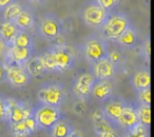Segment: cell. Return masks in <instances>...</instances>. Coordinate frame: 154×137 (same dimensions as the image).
I'll return each mask as SVG.
<instances>
[{
  "instance_id": "33",
  "label": "cell",
  "mask_w": 154,
  "mask_h": 137,
  "mask_svg": "<svg viewBox=\"0 0 154 137\" xmlns=\"http://www.w3.org/2000/svg\"><path fill=\"white\" fill-rule=\"evenodd\" d=\"M106 118L105 114L103 112V109H98L92 114V120H93V123L96 124L98 122H100L101 120H103Z\"/></svg>"
},
{
  "instance_id": "25",
  "label": "cell",
  "mask_w": 154,
  "mask_h": 137,
  "mask_svg": "<svg viewBox=\"0 0 154 137\" xmlns=\"http://www.w3.org/2000/svg\"><path fill=\"white\" fill-rule=\"evenodd\" d=\"M11 44L17 45V47H34V42H33V38L30 34L28 33V31H22L20 30L17 33V35L14 38L13 42Z\"/></svg>"
},
{
  "instance_id": "24",
  "label": "cell",
  "mask_w": 154,
  "mask_h": 137,
  "mask_svg": "<svg viewBox=\"0 0 154 137\" xmlns=\"http://www.w3.org/2000/svg\"><path fill=\"white\" fill-rule=\"evenodd\" d=\"M23 9L21 5V3L14 0L13 2H11L10 5H8L5 8L3 11V20L5 21H14L16 19V17L18 16V14L21 12V10Z\"/></svg>"
},
{
  "instance_id": "5",
  "label": "cell",
  "mask_w": 154,
  "mask_h": 137,
  "mask_svg": "<svg viewBox=\"0 0 154 137\" xmlns=\"http://www.w3.org/2000/svg\"><path fill=\"white\" fill-rule=\"evenodd\" d=\"M109 11L103 9L96 0L86 3L82 11V17L85 23L91 28H100L106 21Z\"/></svg>"
},
{
  "instance_id": "4",
  "label": "cell",
  "mask_w": 154,
  "mask_h": 137,
  "mask_svg": "<svg viewBox=\"0 0 154 137\" xmlns=\"http://www.w3.org/2000/svg\"><path fill=\"white\" fill-rule=\"evenodd\" d=\"M38 34L45 40L54 41L63 32L62 21L54 14H48L40 18L38 22Z\"/></svg>"
},
{
  "instance_id": "22",
  "label": "cell",
  "mask_w": 154,
  "mask_h": 137,
  "mask_svg": "<svg viewBox=\"0 0 154 137\" xmlns=\"http://www.w3.org/2000/svg\"><path fill=\"white\" fill-rule=\"evenodd\" d=\"M26 68L31 77H39V76H42L43 74L47 73V70H45L39 55L32 56L30 60L26 63Z\"/></svg>"
},
{
  "instance_id": "10",
  "label": "cell",
  "mask_w": 154,
  "mask_h": 137,
  "mask_svg": "<svg viewBox=\"0 0 154 137\" xmlns=\"http://www.w3.org/2000/svg\"><path fill=\"white\" fill-rule=\"evenodd\" d=\"M54 53L57 72H66L70 70L74 64L75 56L70 47L59 44L55 47H51Z\"/></svg>"
},
{
  "instance_id": "30",
  "label": "cell",
  "mask_w": 154,
  "mask_h": 137,
  "mask_svg": "<svg viewBox=\"0 0 154 137\" xmlns=\"http://www.w3.org/2000/svg\"><path fill=\"white\" fill-rule=\"evenodd\" d=\"M7 114H8V103L7 98L0 95V121L7 119Z\"/></svg>"
},
{
  "instance_id": "18",
  "label": "cell",
  "mask_w": 154,
  "mask_h": 137,
  "mask_svg": "<svg viewBox=\"0 0 154 137\" xmlns=\"http://www.w3.org/2000/svg\"><path fill=\"white\" fill-rule=\"evenodd\" d=\"M14 22L19 28V30L29 31L35 26L36 20H35L34 13L29 8H23L21 12L18 14L16 19L14 20Z\"/></svg>"
},
{
  "instance_id": "9",
  "label": "cell",
  "mask_w": 154,
  "mask_h": 137,
  "mask_svg": "<svg viewBox=\"0 0 154 137\" xmlns=\"http://www.w3.org/2000/svg\"><path fill=\"white\" fill-rule=\"evenodd\" d=\"M95 77L92 73H82L77 76L73 84V93L79 99V100L86 101L89 99L92 93L93 84L95 82Z\"/></svg>"
},
{
  "instance_id": "20",
  "label": "cell",
  "mask_w": 154,
  "mask_h": 137,
  "mask_svg": "<svg viewBox=\"0 0 154 137\" xmlns=\"http://www.w3.org/2000/svg\"><path fill=\"white\" fill-rule=\"evenodd\" d=\"M19 28L15 24L14 21H5L0 23V37L5 41L8 45H10L13 42L14 38L19 32Z\"/></svg>"
},
{
  "instance_id": "21",
  "label": "cell",
  "mask_w": 154,
  "mask_h": 137,
  "mask_svg": "<svg viewBox=\"0 0 154 137\" xmlns=\"http://www.w3.org/2000/svg\"><path fill=\"white\" fill-rule=\"evenodd\" d=\"M94 132L100 137H116L119 135L115 128V124L112 123L107 118L94 124Z\"/></svg>"
},
{
  "instance_id": "14",
  "label": "cell",
  "mask_w": 154,
  "mask_h": 137,
  "mask_svg": "<svg viewBox=\"0 0 154 137\" xmlns=\"http://www.w3.org/2000/svg\"><path fill=\"white\" fill-rule=\"evenodd\" d=\"M114 93V86L111 79H96L93 84L91 95L99 101H106L112 97Z\"/></svg>"
},
{
  "instance_id": "12",
  "label": "cell",
  "mask_w": 154,
  "mask_h": 137,
  "mask_svg": "<svg viewBox=\"0 0 154 137\" xmlns=\"http://www.w3.org/2000/svg\"><path fill=\"white\" fill-rule=\"evenodd\" d=\"M5 63H15V64H26L30 60L32 56H34L33 47H21L17 45L10 44L8 45L5 52Z\"/></svg>"
},
{
  "instance_id": "34",
  "label": "cell",
  "mask_w": 154,
  "mask_h": 137,
  "mask_svg": "<svg viewBox=\"0 0 154 137\" xmlns=\"http://www.w3.org/2000/svg\"><path fill=\"white\" fill-rule=\"evenodd\" d=\"M7 81V68L5 63L0 62V84Z\"/></svg>"
},
{
  "instance_id": "36",
  "label": "cell",
  "mask_w": 154,
  "mask_h": 137,
  "mask_svg": "<svg viewBox=\"0 0 154 137\" xmlns=\"http://www.w3.org/2000/svg\"><path fill=\"white\" fill-rule=\"evenodd\" d=\"M14 0H0V10L5 9L8 5H10L11 2H13Z\"/></svg>"
},
{
  "instance_id": "11",
  "label": "cell",
  "mask_w": 154,
  "mask_h": 137,
  "mask_svg": "<svg viewBox=\"0 0 154 137\" xmlns=\"http://www.w3.org/2000/svg\"><path fill=\"white\" fill-rule=\"evenodd\" d=\"M91 73L95 79H112L116 74V65L108 57L91 62Z\"/></svg>"
},
{
  "instance_id": "37",
  "label": "cell",
  "mask_w": 154,
  "mask_h": 137,
  "mask_svg": "<svg viewBox=\"0 0 154 137\" xmlns=\"http://www.w3.org/2000/svg\"><path fill=\"white\" fill-rule=\"evenodd\" d=\"M28 1H30V2H32V3H37V5H39V3H43L45 0H28Z\"/></svg>"
},
{
  "instance_id": "26",
  "label": "cell",
  "mask_w": 154,
  "mask_h": 137,
  "mask_svg": "<svg viewBox=\"0 0 154 137\" xmlns=\"http://www.w3.org/2000/svg\"><path fill=\"white\" fill-rule=\"evenodd\" d=\"M39 56H40L41 61H42L47 72H57L55 58H54V53H53V51H52V49H49L48 51L43 52V53H41Z\"/></svg>"
},
{
  "instance_id": "32",
  "label": "cell",
  "mask_w": 154,
  "mask_h": 137,
  "mask_svg": "<svg viewBox=\"0 0 154 137\" xmlns=\"http://www.w3.org/2000/svg\"><path fill=\"white\" fill-rule=\"evenodd\" d=\"M107 57L109 58L110 61L115 64V65H117V64H119L120 62H122V54L118 51H115V50L111 52H108Z\"/></svg>"
},
{
  "instance_id": "2",
  "label": "cell",
  "mask_w": 154,
  "mask_h": 137,
  "mask_svg": "<svg viewBox=\"0 0 154 137\" xmlns=\"http://www.w3.org/2000/svg\"><path fill=\"white\" fill-rule=\"evenodd\" d=\"M34 116L38 129L50 131L51 128L61 118V112L59 108L53 105L40 103V105L33 109Z\"/></svg>"
},
{
  "instance_id": "17",
  "label": "cell",
  "mask_w": 154,
  "mask_h": 137,
  "mask_svg": "<svg viewBox=\"0 0 154 137\" xmlns=\"http://www.w3.org/2000/svg\"><path fill=\"white\" fill-rule=\"evenodd\" d=\"M139 39L138 32L136 31V29L133 28V26H131L129 29H127L119 37L115 40V42L117 43L119 47H125V49H133L137 45Z\"/></svg>"
},
{
  "instance_id": "19",
  "label": "cell",
  "mask_w": 154,
  "mask_h": 137,
  "mask_svg": "<svg viewBox=\"0 0 154 137\" xmlns=\"http://www.w3.org/2000/svg\"><path fill=\"white\" fill-rule=\"evenodd\" d=\"M131 84L137 92L150 88V86H151V76H150L149 71H147L145 68L136 71L133 75L132 79H131Z\"/></svg>"
},
{
  "instance_id": "7",
  "label": "cell",
  "mask_w": 154,
  "mask_h": 137,
  "mask_svg": "<svg viewBox=\"0 0 154 137\" xmlns=\"http://www.w3.org/2000/svg\"><path fill=\"white\" fill-rule=\"evenodd\" d=\"M8 103V114L7 119L9 120L10 126L22 121L33 114V108L28 103L22 101L15 100L13 98H7Z\"/></svg>"
},
{
  "instance_id": "13",
  "label": "cell",
  "mask_w": 154,
  "mask_h": 137,
  "mask_svg": "<svg viewBox=\"0 0 154 137\" xmlns=\"http://www.w3.org/2000/svg\"><path fill=\"white\" fill-rule=\"evenodd\" d=\"M138 116H137V110L135 107L130 105H125L122 114L115 121V126L122 130L128 132L132 129L135 124L138 123Z\"/></svg>"
},
{
  "instance_id": "16",
  "label": "cell",
  "mask_w": 154,
  "mask_h": 137,
  "mask_svg": "<svg viewBox=\"0 0 154 137\" xmlns=\"http://www.w3.org/2000/svg\"><path fill=\"white\" fill-rule=\"evenodd\" d=\"M125 105L126 103L120 98H111L110 97L109 99H107L103 108V112L105 114L106 118L110 120L112 123L115 124V121L118 119L122 110H124Z\"/></svg>"
},
{
  "instance_id": "28",
  "label": "cell",
  "mask_w": 154,
  "mask_h": 137,
  "mask_svg": "<svg viewBox=\"0 0 154 137\" xmlns=\"http://www.w3.org/2000/svg\"><path fill=\"white\" fill-rule=\"evenodd\" d=\"M128 132V135L133 137H146L149 136V126L138 122L132 129H130Z\"/></svg>"
},
{
  "instance_id": "3",
  "label": "cell",
  "mask_w": 154,
  "mask_h": 137,
  "mask_svg": "<svg viewBox=\"0 0 154 137\" xmlns=\"http://www.w3.org/2000/svg\"><path fill=\"white\" fill-rule=\"evenodd\" d=\"M82 50L86 59L90 62H94L101 58L107 57L109 52L106 39L95 35L86 38L82 45Z\"/></svg>"
},
{
  "instance_id": "8",
  "label": "cell",
  "mask_w": 154,
  "mask_h": 137,
  "mask_svg": "<svg viewBox=\"0 0 154 137\" xmlns=\"http://www.w3.org/2000/svg\"><path fill=\"white\" fill-rule=\"evenodd\" d=\"M7 68V81L12 86L24 87L31 82V75L29 74L26 68V64H15V63H5Z\"/></svg>"
},
{
  "instance_id": "35",
  "label": "cell",
  "mask_w": 154,
  "mask_h": 137,
  "mask_svg": "<svg viewBox=\"0 0 154 137\" xmlns=\"http://www.w3.org/2000/svg\"><path fill=\"white\" fill-rule=\"evenodd\" d=\"M7 49H8V44L5 43V41L0 37V57L2 55H5V52H7Z\"/></svg>"
},
{
  "instance_id": "1",
  "label": "cell",
  "mask_w": 154,
  "mask_h": 137,
  "mask_svg": "<svg viewBox=\"0 0 154 137\" xmlns=\"http://www.w3.org/2000/svg\"><path fill=\"white\" fill-rule=\"evenodd\" d=\"M132 26L130 18L124 13L109 14L101 28V35L106 40L115 41L127 29Z\"/></svg>"
},
{
  "instance_id": "15",
  "label": "cell",
  "mask_w": 154,
  "mask_h": 137,
  "mask_svg": "<svg viewBox=\"0 0 154 137\" xmlns=\"http://www.w3.org/2000/svg\"><path fill=\"white\" fill-rule=\"evenodd\" d=\"M37 130H38V126H37L33 114L22 121L11 124V132L15 136H30L34 134Z\"/></svg>"
},
{
  "instance_id": "23",
  "label": "cell",
  "mask_w": 154,
  "mask_h": 137,
  "mask_svg": "<svg viewBox=\"0 0 154 137\" xmlns=\"http://www.w3.org/2000/svg\"><path fill=\"white\" fill-rule=\"evenodd\" d=\"M51 135L54 137H68L71 136L73 132V126H71V123L68 120L60 118L55 124L51 128L50 130Z\"/></svg>"
},
{
  "instance_id": "31",
  "label": "cell",
  "mask_w": 154,
  "mask_h": 137,
  "mask_svg": "<svg viewBox=\"0 0 154 137\" xmlns=\"http://www.w3.org/2000/svg\"><path fill=\"white\" fill-rule=\"evenodd\" d=\"M96 1L107 11L112 10L114 7H116L120 2V0H96Z\"/></svg>"
},
{
  "instance_id": "6",
  "label": "cell",
  "mask_w": 154,
  "mask_h": 137,
  "mask_svg": "<svg viewBox=\"0 0 154 137\" xmlns=\"http://www.w3.org/2000/svg\"><path fill=\"white\" fill-rule=\"evenodd\" d=\"M37 97L40 103L59 108L66 98V91L59 84H47L39 89Z\"/></svg>"
},
{
  "instance_id": "27",
  "label": "cell",
  "mask_w": 154,
  "mask_h": 137,
  "mask_svg": "<svg viewBox=\"0 0 154 137\" xmlns=\"http://www.w3.org/2000/svg\"><path fill=\"white\" fill-rule=\"evenodd\" d=\"M136 110L138 121L145 126H150V123H151V108H150V105L140 103V107L136 108Z\"/></svg>"
},
{
  "instance_id": "29",
  "label": "cell",
  "mask_w": 154,
  "mask_h": 137,
  "mask_svg": "<svg viewBox=\"0 0 154 137\" xmlns=\"http://www.w3.org/2000/svg\"><path fill=\"white\" fill-rule=\"evenodd\" d=\"M137 93H138V98L141 105H151V91H150V88L139 91Z\"/></svg>"
}]
</instances>
